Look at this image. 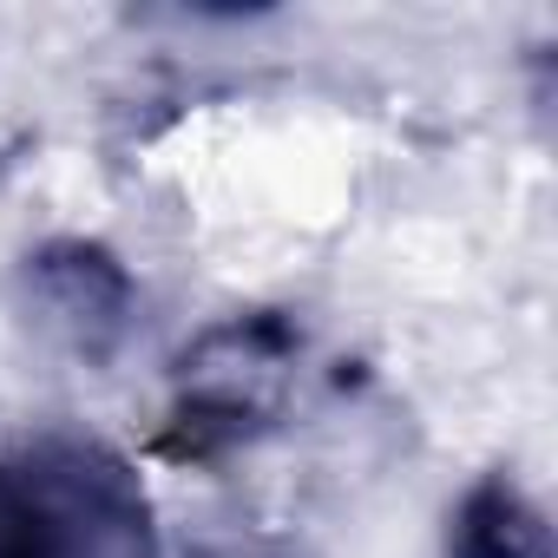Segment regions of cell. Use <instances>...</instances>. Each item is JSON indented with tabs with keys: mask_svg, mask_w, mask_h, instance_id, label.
I'll return each instance as SVG.
<instances>
[{
	"mask_svg": "<svg viewBox=\"0 0 558 558\" xmlns=\"http://www.w3.org/2000/svg\"><path fill=\"white\" fill-rule=\"evenodd\" d=\"M0 558H151L132 473L80 447L0 466Z\"/></svg>",
	"mask_w": 558,
	"mask_h": 558,
	"instance_id": "cell-1",
	"label": "cell"
},
{
	"mask_svg": "<svg viewBox=\"0 0 558 558\" xmlns=\"http://www.w3.org/2000/svg\"><path fill=\"white\" fill-rule=\"evenodd\" d=\"M460 558H545V532L512 486H486L460 519Z\"/></svg>",
	"mask_w": 558,
	"mask_h": 558,
	"instance_id": "cell-2",
	"label": "cell"
}]
</instances>
